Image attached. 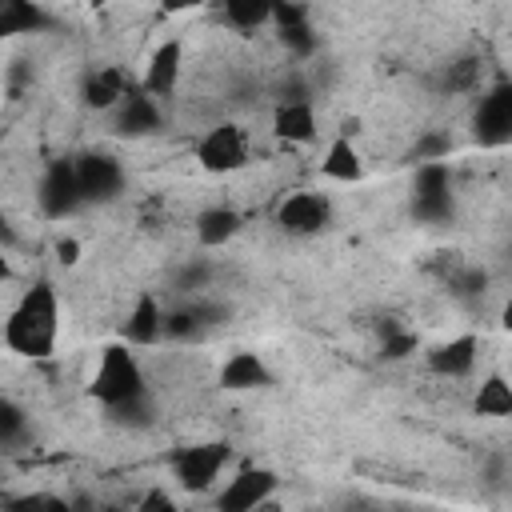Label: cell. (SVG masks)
Masks as SVG:
<instances>
[{"instance_id": "1", "label": "cell", "mask_w": 512, "mask_h": 512, "mask_svg": "<svg viewBox=\"0 0 512 512\" xmlns=\"http://www.w3.org/2000/svg\"><path fill=\"white\" fill-rule=\"evenodd\" d=\"M60 340V300L48 280H36L20 292L4 316V344L24 360H48Z\"/></svg>"}, {"instance_id": "2", "label": "cell", "mask_w": 512, "mask_h": 512, "mask_svg": "<svg viewBox=\"0 0 512 512\" xmlns=\"http://www.w3.org/2000/svg\"><path fill=\"white\" fill-rule=\"evenodd\" d=\"M88 392L100 408H116V404L148 392V376H144L136 352H128V344H104L96 372L88 380Z\"/></svg>"}, {"instance_id": "3", "label": "cell", "mask_w": 512, "mask_h": 512, "mask_svg": "<svg viewBox=\"0 0 512 512\" xmlns=\"http://www.w3.org/2000/svg\"><path fill=\"white\" fill-rule=\"evenodd\" d=\"M412 216L420 224H448L456 216L448 160H420L412 172Z\"/></svg>"}, {"instance_id": "4", "label": "cell", "mask_w": 512, "mask_h": 512, "mask_svg": "<svg viewBox=\"0 0 512 512\" xmlns=\"http://www.w3.org/2000/svg\"><path fill=\"white\" fill-rule=\"evenodd\" d=\"M228 460H232V448H228L224 440L184 444V448H176V452L168 456L176 484L188 488V492H208V488L220 480V472H224Z\"/></svg>"}, {"instance_id": "5", "label": "cell", "mask_w": 512, "mask_h": 512, "mask_svg": "<svg viewBox=\"0 0 512 512\" xmlns=\"http://www.w3.org/2000/svg\"><path fill=\"white\" fill-rule=\"evenodd\" d=\"M36 208H40L44 220H68V216H76L84 208L72 156H60V160L44 164V172L36 180Z\"/></svg>"}, {"instance_id": "6", "label": "cell", "mask_w": 512, "mask_h": 512, "mask_svg": "<svg viewBox=\"0 0 512 512\" xmlns=\"http://www.w3.org/2000/svg\"><path fill=\"white\" fill-rule=\"evenodd\" d=\"M76 164V184L84 204H112L128 188V172L112 152H80L72 156Z\"/></svg>"}, {"instance_id": "7", "label": "cell", "mask_w": 512, "mask_h": 512, "mask_svg": "<svg viewBox=\"0 0 512 512\" xmlns=\"http://www.w3.org/2000/svg\"><path fill=\"white\" fill-rule=\"evenodd\" d=\"M196 164L212 176H228V172H240L248 164V136L240 124H216L200 136L196 144Z\"/></svg>"}, {"instance_id": "8", "label": "cell", "mask_w": 512, "mask_h": 512, "mask_svg": "<svg viewBox=\"0 0 512 512\" xmlns=\"http://www.w3.org/2000/svg\"><path fill=\"white\" fill-rule=\"evenodd\" d=\"M276 224L288 236H316L332 224V200L316 188H296L276 204Z\"/></svg>"}, {"instance_id": "9", "label": "cell", "mask_w": 512, "mask_h": 512, "mask_svg": "<svg viewBox=\"0 0 512 512\" xmlns=\"http://www.w3.org/2000/svg\"><path fill=\"white\" fill-rule=\"evenodd\" d=\"M280 476L272 468H260V464H248L240 468L216 496V508L220 512H256V508H272V492H276Z\"/></svg>"}, {"instance_id": "10", "label": "cell", "mask_w": 512, "mask_h": 512, "mask_svg": "<svg viewBox=\"0 0 512 512\" xmlns=\"http://www.w3.org/2000/svg\"><path fill=\"white\" fill-rule=\"evenodd\" d=\"M472 132L484 148H504L512 140V84L508 80H496L480 96V104L472 112Z\"/></svg>"}, {"instance_id": "11", "label": "cell", "mask_w": 512, "mask_h": 512, "mask_svg": "<svg viewBox=\"0 0 512 512\" xmlns=\"http://www.w3.org/2000/svg\"><path fill=\"white\" fill-rule=\"evenodd\" d=\"M112 128L120 132V136H152V132H160L164 128V112H160V100L156 96H148L144 88H132L128 84V92L120 96V104L112 108Z\"/></svg>"}, {"instance_id": "12", "label": "cell", "mask_w": 512, "mask_h": 512, "mask_svg": "<svg viewBox=\"0 0 512 512\" xmlns=\"http://www.w3.org/2000/svg\"><path fill=\"white\" fill-rule=\"evenodd\" d=\"M180 72H184V44L172 36V40H160L152 52H148V64H144V76H140V88L156 100L172 96L176 84H180Z\"/></svg>"}, {"instance_id": "13", "label": "cell", "mask_w": 512, "mask_h": 512, "mask_svg": "<svg viewBox=\"0 0 512 512\" xmlns=\"http://www.w3.org/2000/svg\"><path fill=\"white\" fill-rule=\"evenodd\" d=\"M120 340L132 348H152L164 340V304L152 292H140L120 324Z\"/></svg>"}, {"instance_id": "14", "label": "cell", "mask_w": 512, "mask_h": 512, "mask_svg": "<svg viewBox=\"0 0 512 512\" xmlns=\"http://www.w3.org/2000/svg\"><path fill=\"white\" fill-rule=\"evenodd\" d=\"M272 24H276V36H280V44L288 48V56L308 60V56L316 52V32H312V24H308V8H304V4H296V0H276Z\"/></svg>"}, {"instance_id": "15", "label": "cell", "mask_w": 512, "mask_h": 512, "mask_svg": "<svg viewBox=\"0 0 512 512\" xmlns=\"http://www.w3.org/2000/svg\"><path fill=\"white\" fill-rule=\"evenodd\" d=\"M424 360H428V372L448 376V380H464V376H472V368L480 360V336H472V332L452 336V340L428 348Z\"/></svg>"}, {"instance_id": "16", "label": "cell", "mask_w": 512, "mask_h": 512, "mask_svg": "<svg viewBox=\"0 0 512 512\" xmlns=\"http://www.w3.org/2000/svg\"><path fill=\"white\" fill-rule=\"evenodd\" d=\"M316 108L312 100H276L272 108V132L284 144H312L316 140Z\"/></svg>"}, {"instance_id": "17", "label": "cell", "mask_w": 512, "mask_h": 512, "mask_svg": "<svg viewBox=\"0 0 512 512\" xmlns=\"http://www.w3.org/2000/svg\"><path fill=\"white\" fill-rule=\"evenodd\" d=\"M220 388H224V392H256V388H272V368H268L256 352L240 348V352H232V356L220 364Z\"/></svg>"}, {"instance_id": "18", "label": "cell", "mask_w": 512, "mask_h": 512, "mask_svg": "<svg viewBox=\"0 0 512 512\" xmlns=\"http://www.w3.org/2000/svg\"><path fill=\"white\" fill-rule=\"evenodd\" d=\"M124 92H128V76H124V68H116V64L92 68V72L84 76V84H80V100H84V108H92V112H112Z\"/></svg>"}, {"instance_id": "19", "label": "cell", "mask_w": 512, "mask_h": 512, "mask_svg": "<svg viewBox=\"0 0 512 512\" xmlns=\"http://www.w3.org/2000/svg\"><path fill=\"white\" fill-rule=\"evenodd\" d=\"M240 224H244V216H240L236 208H228V204H208V208L196 212L192 232H196V244H200V248H224V244L240 232Z\"/></svg>"}, {"instance_id": "20", "label": "cell", "mask_w": 512, "mask_h": 512, "mask_svg": "<svg viewBox=\"0 0 512 512\" xmlns=\"http://www.w3.org/2000/svg\"><path fill=\"white\" fill-rule=\"evenodd\" d=\"M320 176L332 180V184H356L364 176V164H360V152L352 144V136H332L324 156H320Z\"/></svg>"}, {"instance_id": "21", "label": "cell", "mask_w": 512, "mask_h": 512, "mask_svg": "<svg viewBox=\"0 0 512 512\" xmlns=\"http://www.w3.org/2000/svg\"><path fill=\"white\" fill-rule=\"evenodd\" d=\"M56 20L36 0H0V40L24 32H48Z\"/></svg>"}, {"instance_id": "22", "label": "cell", "mask_w": 512, "mask_h": 512, "mask_svg": "<svg viewBox=\"0 0 512 512\" xmlns=\"http://www.w3.org/2000/svg\"><path fill=\"white\" fill-rule=\"evenodd\" d=\"M272 8H276V0H220V16L236 32H256V28L272 24Z\"/></svg>"}, {"instance_id": "23", "label": "cell", "mask_w": 512, "mask_h": 512, "mask_svg": "<svg viewBox=\"0 0 512 512\" xmlns=\"http://www.w3.org/2000/svg\"><path fill=\"white\" fill-rule=\"evenodd\" d=\"M472 412L488 416V420H504L512 416V384L504 376H484L476 396H472Z\"/></svg>"}, {"instance_id": "24", "label": "cell", "mask_w": 512, "mask_h": 512, "mask_svg": "<svg viewBox=\"0 0 512 512\" xmlns=\"http://www.w3.org/2000/svg\"><path fill=\"white\" fill-rule=\"evenodd\" d=\"M28 436H32L28 408L16 404L12 396H0V452H16V448H24Z\"/></svg>"}, {"instance_id": "25", "label": "cell", "mask_w": 512, "mask_h": 512, "mask_svg": "<svg viewBox=\"0 0 512 512\" xmlns=\"http://www.w3.org/2000/svg\"><path fill=\"white\" fill-rule=\"evenodd\" d=\"M108 412V420L112 424H120V428H152L156 424V400H152V388L148 392H140V396H132V400H124V404H116V408H104Z\"/></svg>"}, {"instance_id": "26", "label": "cell", "mask_w": 512, "mask_h": 512, "mask_svg": "<svg viewBox=\"0 0 512 512\" xmlns=\"http://www.w3.org/2000/svg\"><path fill=\"white\" fill-rule=\"evenodd\" d=\"M200 336H204V320L192 300L164 312V340H200Z\"/></svg>"}, {"instance_id": "27", "label": "cell", "mask_w": 512, "mask_h": 512, "mask_svg": "<svg viewBox=\"0 0 512 512\" xmlns=\"http://www.w3.org/2000/svg\"><path fill=\"white\" fill-rule=\"evenodd\" d=\"M416 332H408V328H400V324H384L380 328V356L384 360H404L408 352H416Z\"/></svg>"}, {"instance_id": "28", "label": "cell", "mask_w": 512, "mask_h": 512, "mask_svg": "<svg viewBox=\"0 0 512 512\" xmlns=\"http://www.w3.org/2000/svg\"><path fill=\"white\" fill-rule=\"evenodd\" d=\"M448 152H452V136H444V132H424V136L416 140V148H412L416 164H420V160H444Z\"/></svg>"}, {"instance_id": "29", "label": "cell", "mask_w": 512, "mask_h": 512, "mask_svg": "<svg viewBox=\"0 0 512 512\" xmlns=\"http://www.w3.org/2000/svg\"><path fill=\"white\" fill-rule=\"evenodd\" d=\"M472 80H476V60H460V64H452L448 76H444L448 88H468Z\"/></svg>"}, {"instance_id": "30", "label": "cell", "mask_w": 512, "mask_h": 512, "mask_svg": "<svg viewBox=\"0 0 512 512\" xmlns=\"http://www.w3.org/2000/svg\"><path fill=\"white\" fill-rule=\"evenodd\" d=\"M52 252H56V260H60L64 268H72V264L80 260V240H76V236H56Z\"/></svg>"}, {"instance_id": "31", "label": "cell", "mask_w": 512, "mask_h": 512, "mask_svg": "<svg viewBox=\"0 0 512 512\" xmlns=\"http://www.w3.org/2000/svg\"><path fill=\"white\" fill-rule=\"evenodd\" d=\"M16 248H20V232H16L12 216H8V208L0 204V252H16Z\"/></svg>"}, {"instance_id": "32", "label": "cell", "mask_w": 512, "mask_h": 512, "mask_svg": "<svg viewBox=\"0 0 512 512\" xmlns=\"http://www.w3.org/2000/svg\"><path fill=\"white\" fill-rule=\"evenodd\" d=\"M140 508H144V512H156V508H160V512H172V508H176V500H172L168 492H160V488H152V492H148V496L140 500Z\"/></svg>"}, {"instance_id": "33", "label": "cell", "mask_w": 512, "mask_h": 512, "mask_svg": "<svg viewBox=\"0 0 512 512\" xmlns=\"http://www.w3.org/2000/svg\"><path fill=\"white\" fill-rule=\"evenodd\" d=\"M200 4H208V0H160L164 12H192V8H200Z\"/></svg>"}, {"instance_id": "34", "label": "cell", "mask_w": 512, "mask_h": 512, "mask_svg": "<svg viewBox=\"0 0 512 512\" xmlns=\"http://www.w3.org/2000/svg\"><path fill=\"white\" fill-rule=\"evenodd\" d=\"M12 276V264H8V252H0V284Z\"/></svg>"}]
</instances>
